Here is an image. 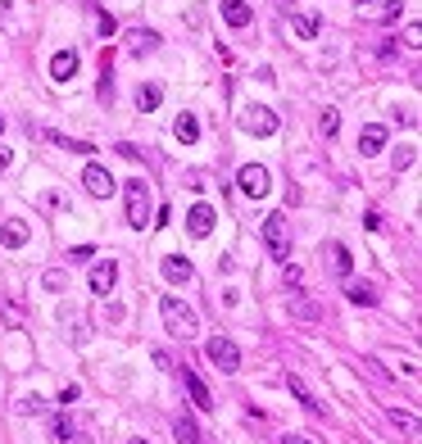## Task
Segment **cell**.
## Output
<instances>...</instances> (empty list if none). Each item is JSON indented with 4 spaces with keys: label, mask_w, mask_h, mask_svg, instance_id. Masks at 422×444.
Returning a JSON list of instances; mask_svg holds the SVG:
<instances>
[{
    "label": "cell",
    "mask_w": 422,
    "mask_h": 444,
    "mask_svg": "<svg viewBox=\"0 0 422 444\" xmlns=\"http://www.w3.org/2000/svg\"><path fill=\"white\" fill-rule=\"evenodd\" d=\"M95 18H100V32H104V36H114V32H118V23H114V14H95Z\"/></svg>",
    "instance_id": "32"
},
{
    "label": "cell",
    "mask_w": 422,
    "mask_h": 444,
    "mask_svg": "<svg viewBox=\"0 0 422 444\" xmlns=\"http://www.w3.org/2000/svg\"><path fill=\"white\" fill-rule=\"evenodd\" d=\"M414 159H418V150H414V146H400L395 154H390V168L404 172V168H414Z\"/></svg>",
    "instance_id": "27"
},
{
    "label": "cell",
    "mask_w": 422,
    "mask_h": 444,
    "mask_svg": "<svg viewBox=\"0 0 422 444\" xmlns=\"http://www.w3.org/2000/svg\"><path fill=\"white\" fill-rule=\"evenodd\" d=\"M0 132H5V113H0Z\"/></svg>",
    "instance_id": "38"
},
{
    "label": "cell",
    "mask_w": 422,
    "mask_h": 444,
    "mask_svg": "<svg viewBox=\"0 0 422 444\" xmlns=\"http://www.w3.org/2000/svg\"><path fill=\"white\" fill-rule=\"evenodd\" d=\"M223 18H227V27H236V32H241V27L254 23V9L245 5V0H223Z\"/></svg>",
    "instance_id": "14"
},
{
    "label": "cell",
    "mask_w": 422,
    "mask_h": 444,
    "mask_svg": "<svg viewBox=\"0 0 422 444\" xmlns=\"http://www.w3.org/2000/svg\"><path fill=\"white\" fill-rule=\"evenodd\" d=\"M114 282H118V263H114V258H104L100 268H91V291L95 295H109Z\"/></svg>",
    "instance_id": "13"
},
{
    "label": "cell",
    "mask_w": 422,
    "mask_h": 444,
    "mask_svg": "<svg viewBox=\"0 0 422 444\" xmlns=\"http://www.w3.org/2000/svg\"><path fill=\"white\" fill-rule=\"evenodd\" d=\"M159 272H164V282H168V286H186L191 277H196V268H191V258H182V254H164Z\"/></svg>",
    "instance_id": "9"
},
{
    "label": "cell",
    "mask_w": 422,
    "mask_h": 444,
    "mask_svg": "<svg viewBox=\"0 0 422 444\" xmlns=\"http://www.w3.org/2000/svg\"><path fill=\"white\" fill-rule=\"evenodd\" d=\"M159 317H164V331H168V335H177V340H191V335L200 331L196 308L182 304L177 295H164V299H159Z\"/></svg>",
    "instance_id": "1"
},
{
    "label": "cell",
    "mask_w": 422,
    "mask_h": 444,
    "mask_svg": "<svg viewBox=\"0 0 422 444\" xmlns=\"http://www.w3.org/2000/svg\"><path fill=\"white\" fill-rule=\"evenodd\" d=\"M318 27H322V18L313 14V9H304V14L291 18V32L300 36V41H313V36H318Z\"/></svg>",
    "instance_id": "15"
},
{
    "label": "cell",
    "mask_w": 422,
    "mask_h": 444,
    "mask_svg": "<svg viewBox=\"0 0 422 444\" xmlns=\"http://www.w3.org/2000/svg\"><path fill=\"white\" fill-rule=\"evenodd\" d=\"M205 359L214 363L218 372H241V349H236L227 335H214V340L205 345Z\"/></svg>",
    "instance_id": "4"
},
{
    "label": "cell",
    "mask_w": 422,
    "mask_h": 444,
    "mask_svg": "<svg viewBox=\"0 0 422 444\" xmlns=\"http://www.w3.org/2000/svg\"><path fill=\"white\" fill-rule=\"evenodd\" d=\"M214 222H218L214 204H191V214H186V231H191L196 240H205L209 231H214Z\"/></svg>",
    "instance_id": "10"
},
{
    "label": "cell",
    "mask_w": 422,
    "mask_h": 444,
    "mask_svg": "<svg viewBox=\"0 0 422 444\" xmlns=\"http://www.w3.org/2000/svg\"><path fill=\"white\" fill-rule=\"evenodd\" d=\"M282 444H313L309 436H295V431H291V436H282Z\"/></svg>",
    "instance_id": "36"
},
{
    "label": "cell",
    "mask_w": 422,
    "mask_h": 444,
    "mask_svg": "<svg viewBox=\"0 0 422 444\" xmlns=\"http://www.w3.org/2000/svg\"><path fill=\"white\" fill-rule=\"evenodd\" d=\"M55 436H60V440H73V422H69V417H55Z\"/></svg>",
    "instance_id": "31"
},
{
    "label": "cell",
    "mask_w": 422,
    "mask_h": 444,
    "mask_svg": "<svg viewBox=\"0 0 422 444\" xmlns=\"http://www.w3.org/2000/svg\"><path fill=\"white\" fill-rule=\"evenodd\" d=\"M241 127L250 132V137H273L277 132V113L268 109V104H245L241 109Z\"/></svg>",
    "instance_id": "5"
},
{
    "label": "cell",
    "mask_w": 422,
    "mask_h": 444,
    "mask_svg": "<svg viewBox=\"0 0 422 444\" xmlns=\"http://www.w3.org/2000/svg\"><path fill=\"white\" fill-rule=\"evenodd\" d=\"M172 137H177L182 146H196V141H200V123H196V113H182V118L172 123Z\"/></svg>",
    "instance_id": "20"
},
{
    "label": "cell",
    "mask_w": 422,
    "mask_h": 444,
    "mask_svg": "<svg viewBox=\"0 0 422 444\" xmlns=\"http://www.w3.org/2000/svg\"><path fill=\"white\" fill-rule=\"evenodd\" d=\"M286 286H291V291H300V286H304V272H300V268L286 263Z\"/></svg>",
    "instance_id": "30"
},
{
    "label": "cell",
    "mask_w": 422,
    "mask_h": 444,
    "mask_svg": "<svg viewBox=\"0 0 422 444\" xmlns=\"http://www.w3.org/2000/svg\"><path fill=\"white\" fill-rule=\"evenodd\" d=\"M128 41H132V55H150L159 46V32H150V27H132Z\"/></svg>",
    "instance_id": "22"
},
{
    "label": "cell",
    "mask_w": 422,
    "mask_h": 444,
    "mask_svg": "<svg viewBox=\"0 0 422 444\" xmlns=\"http://www.w3.org/2000/svg\"><path fill=\"white\" fill-rule=\"evenodd\" d=\"M159 100H164V86H155V82H141L137 86V109L141 113H155Z\"/></svg>",
    "instance_id": "17"
},
{
    "label": "cell",
    "mask_w": 422,
    "mask_h": 444,
    "mask_svg": "<svg viewBox=\"0 0 422 444\" xmlns=\"http://www.w3.org/2000/svg\"><path fill=\"white\" fill-rule=\"evenodd\" d=\"M78 69H82L78 50H55V60H50V77H55V82H73Z\"/></svg>",
    "instance_id": "11"
},
{
    "label": "cell",
    "mask_w": 422,
    "mask_h": 444,
    "mask_svg": "<svg viewBox=\"0 0 422 444\" xmlns=\"http://www.w3.org/2000/svg\"><path fill=\"white\" fill-rule=\"evenodd\" d=\"M46 141H55L60 150H73V154H95V146L91 141H73V137H60V132H41Z\"/></svg>",
    "instance_id": "24"
},
{
    "label": "cell",
    "mask_w": 422,
    "mask_h": 444,
    "mask_svg": "<svg viewBox=\"0 0 422 444\" xmlns=\"http://www.w3.org/2000/svg\"><path fill=\"white\" fill-rule=\"evenodd\" d=\"M404 41L414 46V50H418V46H422V27H418V23H414V27H409V32H404Z\"/></svg>",
    "instance_id": "34"
},
{
    "label": "cell",
    "mask_w": 422,
    "mask_h": 444,
    "mask_svg": "<svg viewBox=\"0 0 422 444\" xmlns=\"http://www.w3.org/2000/svg\"><path fill=\"white\" fill-rule=\"evenodd\" d=\"M9 163H14V154H9V150H0V172H5Z\"/></svg>",
    "instance_id": "37"
},
{
    "label": "cell",
    "mask_w": 422,
    "mask_h": 444,
    "mask_svg": "<svg viewBox=\"0 0 422 444\" xmlns=\"http://www.w3.org/2000/svg\"><path fill=\"white\" fill-rule=\"evenodd\" d=\"M128 222L137 231L150 222V186H146V177H132L128 181Z\"/></svg>",
    "instance_id": "3"
},
{
    "label": "cell",
    "mask_w": 422,
    "mask_h": 444,
    "mask_svg": "<svg viewBox=\"0 0 422 444\" xmlns=\"http://www.w3.org/2000/svg\"><path fill=\"white\" fill-rule=\"evenodd\" d=\"M327 258H332V272H336V277L354 272V258H350V249H345L341 240H332V245H327Z\"/></svg>",
    "instance_id": "18"
},
{
    "label": "cell",
    "mask_w": 422,
    "mask_h": 444,
    "mask_svg": "<svg viewBox=\"0 0 422 444\" xmlns=\"http://www.w3.org/2000/svg\"><path fill=\"white\" fill-rule=\"evenodd\" d=\"M46 291H64V277L60 272H46Z\"/></svg>",
    "instance_id": "35"
},
{
    "label": "cell",
    "mask_w": 422,
    "mask_h": 444,
    "mask_svg": "<svg viewBox=\"0 0 422 444\" xmlns=\"http://www.w3.org/2000/svg\"><path fill=\"white\" fill-rule=\"evenodd\" d=\"M172 436H177V444H205V436H200V426H196V417H186V412L172 422Z\"/></svg>",
    "instance_id": "19"
},
{
    "label": "cell",
    "mask_w": 422,
    "mask_h": 444,
    "mask_svg": "<svg viewBox=\"0 0 422 444\" xmlns=\"http://www.w3.org/2000/svg\"><path fill=\"white\" fill-rule=\"evenodd\" d=\"M286 390H291V394H295V399H300V403H304V408H309V412H313V417H322V403H318V399H313V394H309V385H304V381H300V376H286Z\"/></svg>",
    "instance_id": "21"
},
{
    "label": "cell",
    "mask_w": 422,
    "mask_h": 444,
    "mask_svg": "<svg viewBox=\"0 0 422 444\" xmlns=\"http://www.w3.org/2000/svg\"><path fill=\"white\" fill-rule=\"evenodd\" d=\"M286 308H291V317H304V322H318V304H313V299H304V295H291V304H286Z\"/></svg>",
    "instance_id": "23"
},
{
    "label": "cell",
    "mask_w": 422,
    "mask_h": 444,
    "mask_svg": "<svg viewBox=\"0 0 422 444\" xmlns=\"http://www.w3.org/2000/svg\"><path fill=\"white\" fill-rule=\"evenodd\" d=\"M82 186H86V195H91V200H109L118 181H114V172H109V168H100V163H86Z\"/></svg>",
    "instance_id": "7"
},
{
    "label": "cell",
    "mask_w": 422,
    "mask_h": 444,
    "mask_svg": "<svg viewBox=\"0 0 422 444\" xmlns=\"http://www.w3.org/2000/svg\"><path fill=\"white\" fill-rule=\"evenodd\" d=\"M0 317H5L9 326H23L27 322V308L18 304V299H5V304H0Z\"/></svg>",
    "instance_id": "26"
},
{
    "label": "cell",
    "mask_w": 422,
    "mask_h": 444,
    "mask_svg": "<svg viewBox=\"0 0 422 444\" xmlns=\"http://www.w3.org/2000/svg\"><path fill=\"white\" fill-rule=\"evenodd\" d=\"M318 132H322V137H336V132H341V113H336V109H327V113L318 118Z\"/></svg>",
    "instance_id": "28"
},
{
    "label": "cell",
    "mask_w": 422,
    "mask_h": 444,
    "mask_svg": "<svg viewBox=\"0 0 422 444\" xmlns=\"http://www.w3.org/2000/svg\"><path fill=\"white\" fill-rule=\"evenodd\" d=\"M264 245L277 263H291V222L286 214H268L264 218Z\"/></svg>",
    "instance_id": "2"
},
{
    "label": "cell",
    "mask_w": 422,
    "mask_h": 444,
    "mask_svg": "<svg viewBox=\"0 0 422 444\" xmlns=\"http://www.w3.org/2000/svg\"><path fill=\"white\" fill-rule=\"evenodd\" d=\"M268 168L264 163H245L241 172H236V186H241V195H250V200H264L268 195Z\"/></svg>",
    "instance_id": "6"
},
{
    "label": "cell",
    "mask_w": 422,
    "mask_h": 444,
    "mask_svg": "<svg viewBox=\"0 0 422 444\" xmlns=\"http://www.w3.org/2000/svg\"><path fill=\"white\" fill-rule=\"evenodd\" d=\"M27 240H32V227H27L23 218H9L5 227H0V245L5 249H23Z\"/></svg>",
    "instance_id": "12"
},
{
    "label": "cell",
    "mask_w": 422,
    "mask_h": 444,
    "mask_svg": "<svg viewBox=\"0 0 422 444\" xmlns=\"http://www.w3.org/2000/svg\"><path fill=\"white\" fill-rule=\"evenodd\" d=\"M182 385H186V394H191V403H196V408H200V412H214V408H218V403H214V394H209V385H205V381H200V376H196V372H191V368H182Z\"/></svg>",
    "instance_id": "8"
},
{
    "label": "cell",
    "mask_w": 422,
    "mask_h": 444,
    "mask_svg": "<svg viewBox=\"0 0 422 444\" xmlns=\"http://www.w3.org/2000/svg\"><path fill=\"white\" fill-rule=\"evenodd\" d=\"M91 254H95V249H91V245H78V249H73V254H69V258H73V263H86V258H91Z\"/></svg>",
    "instance_id": "33"
},
{
    "label": "cell",
    "mask_w": 422,
    "mask_h": 444,
    "mask_svg": "<svg viewBox=\"0 0 422 444\" xmlns=\"http://www.w3.org/2000/svg\"><path fill=\"white\" fill-rule=\"evenodd\" d=\"M381 146H386V127H381V123H368V127L359 132V150H363V159H368V154H377Z\"/></svg>",
    "instance_id": "16"
},
{
    "label": "cell",
    "mask_w": 422,
    "mask_h": 444,
    "mask_svg": "<svg viewBox=\"0 0 422 444\" xmlns=\"http://www.w3.org/2000/svg\"><path fill=\"white\" fill-rule=\"evenodd\" d=\"M390 422H395V426H404L409 436H418V417H414V412H400V408H390Z\"/></svg>",
    "instance_id": "29"
},
{
    "label": "cell",
    "mask_w": 422,
    "mask_h": 444,
    "mask_svg": "<svg viewBox=\"0 0 422 444\" xmlns=\"http://www.w3.org/2000/svg\"><path fill=\"white\" fill-rule=\"evenodd\" d=\"M345 299H350V304H359V308H372V304H377L372 286H359V282H354V286H345Z\"/></svg>",
    "instance_id": "25"
}]
</instances>
